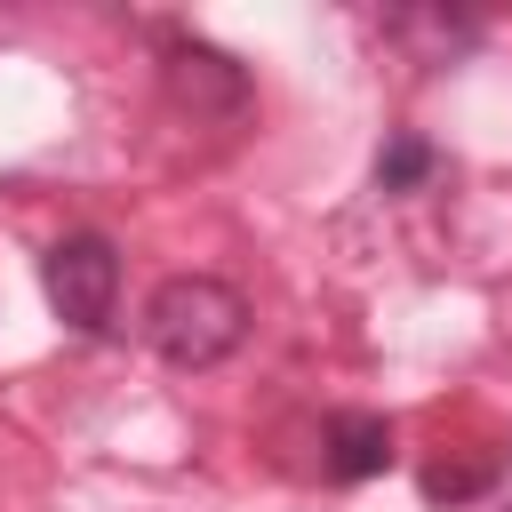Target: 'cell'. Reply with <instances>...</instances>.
Returning a JSON list of instances; mask_svg holds the SVG:
<instances>
[{
	"label": "cell",
	"mask_w": 512,
	"mask_h": 512,
	"mask_svg": "<svg viewBox=\"0 0 512 512\" xmlns=\"http://www.w3.org/2000/svg\"><path fill=\"white\" fill-rule=\"evenodd\" d=\"M160 80H168V96H176L192 120H224V112L248 104V72H240L224 48H208V40H176L168 64H160Z\"/></svg>",
	"instance_id": "cell-3"
},
{
	"label": "cell",
	"mask_w": 512,
	"mask_h": 512,
	"mask_svg": "<svg viewBox=\"0 0 512 512\" xmlns=\"http://www.w3.org/2000/svg\"><path fill=\"white\" fill-rule=\"evenodd\" d=\"M144 336H152V352H160L168 368H216V360H232L240 336H248V296H240L232 280L176 272V280L152 288Z\"/></svg>",
	"instance_id": "cell-1"
},
{
	"label": "cell",
	"mask_w": 512,
	"mask_h": 512,
	"mask_svg": "<svg viewBox=\"0 0 512 512\" xmlns=\"http://www.w3.org/2000/svg\"><path fill=\"white\" fill-rule=\"evenodd\" d=\"M376 176H384V192L424 184V176H432V144H424V136H392V144L376 152Z\"/></svg>",
	"instance_id": "cell-5"
},
{
	"label": "cell",
	"mask_w": 512,
	"mask_h": 512,
	"mask_svg": "<svg viewBox=\"0 0 512 512\" xmlns=\"http://www.w3.org/2000/svg\"><path fill=\"white\" fill-rule=\"evenodd\" d=\"M392 464V424L384 416H336L328 424V472L336 480H368Z\"/></svg>",
	"instance_id": "cell-4"
},
{
	"label": "cell",
	"mask_w": 512,
	"mask_h": 512,
	"mask_svg": "<svg viewBox=\"0 0 512 512\" xmlns=\"http://www.w3.org/2000/svg\"><path fill=\"white\" fill-rule=\"evenodd\" d=\"M40 280H48L56 320L80 328V336H96V328L112 320V304H120V256H112V240H96V232L56 240L48 264H40Z\"/></svg>",
	"instance_id": "cell-2"
},
{
	"label": "cell",
	"mask_w": 512,
	"mask_h": 512,
	"mask_svg": "<svg viewBox=\"0 0 512 512\" xmlns=\"http://www.w3.org/2000/svg\"><path fill=\"white\" fill-rule=\"evenodd\" d=\"M488 488V464H432L424 472V496L432 504H464V496H480Z\"/></svg>",
	"instance_id": "cell-6"
}]
</instances>
